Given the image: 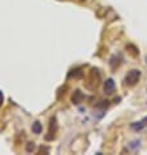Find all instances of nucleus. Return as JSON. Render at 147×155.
I'll list each match as a JSON object with an SVG mask.
<instances>
[{"instance_id":"1","label":"nucleus","mask_w":147,"mask_h":155,"mask_svg":"<svg viewBox=\"0 0 147 155\" xmlns=\"http://www.w3.org/2000/svg\"><path fill=\"white\" fill-rule=\"evenodd\" d=\"M141 78V71L138 69H132L126 73V76H125L124 78V84L126 86H134L138 81Z\"/></svg>"},{"instance_id":"2","label":"nucleus","mask_w":147,"mask_h":155,"mask_svg":"<svg viewBox=\"0 0 147 155\" xmlns=\"http://www.w3.org/2000/svg\"><path fill=\"white\" fill-rule=\"evenodd\" d=\"M145 127H147V116H146V117H143L142 120H139V121L130 124V128L133 129V130H136V132L142 130Z\"/></svg>"},{"instance_id":"3","label":"nucleus","mask_w":147,"mask_h":155,"mask_svg":"<svg viewBox=\"0 0 147 155\" xmlns=\"http://www.w3.org/2000/svg\"><path fill=\"white\" fill-rule=\"evenodd\" d=\"M103 89H104V93L106 94H112L115 91V81L112 80V78H108L106 80V82H104V86H103Z\"/></svg>"},{"instance_id":"4","label":"nucleus","mask_w":147,"mask_h":155,"mask_svg":"<svg viewBox=\"0 0 147 155\" xmlns=\"http://www.w3.org/2000/svg\"><path fill=\"white\" fill-rule=\"evenodd\" d=\"M83 98H85V95L82 94L81 90H76L74 94L72 95V102L74 103V104H80V103L83 101Z\"/></svg>"},{"instance_id":"5","label":"nucleus","mask_w":147,"mask_h":155,"mask_svg":"<svg viewBox=\"0 0 147 155\" xmlns=\"http://www.w3.org/2000/svg\"><path fill=\"white\" fill-rule=\"evenodd\" d=\"M57 130V123H56V117H52L51 119V123H50V140L51 138H54L55 137V132Z\"/></svg>"},{"instance_id":"6","label":"nucleus","mask_w":147,"mask_h":155,"mask_svg":"<svg viewBox=\"0 0 147 155\" xmlns=\"http://www.w3.org/2000/svg\"><path fill=\"white\" fill-rule=\"evenodd\" d=\"M31 129H33V133H35V134H39V133H42V124L39 121H35V123L33 124Z\"/></svg>"},{"instance_id":"7","label":"nucleus","mask_w":147,"mask_h":155,"mask_svg":"<svg viewBox=\"0 0 147 155\" xmlns=\"http://www.w3.org/2000/svg\"><path fill=\"white\" fill-rule=\"evenodd\" d=\"M139 143H141V141H139V140H138V141H133L132 143L129 145V147H130L132 150H134V151H136V150H137L138 147H139Z\"/></svg>"},{"instance_id":"8","label":"nucleus","mask_w":147,"mask_h":155,"mask_svg":"<svg viewBox=\"0 0 147 155\" xmlns=\"http://www.w3.org/2000/svg\"><path fill=\"white\" fill-rule=\"evenodd\" d=\"M28 151L30 153V151H31V150H34V143H31V142H29V145H28Z\"/></svg>"},{"instance_id":"9","label":"nucleus","mask_w":147,"mask_h":155,"mask_svg":"<svg viewBox=\"0 0 147 155\" xmlns=\"http://www.w3.org/2000/svg\"><path fill=\"white\" fill-rule=\"evenodd\" d=\"M146 63H147V56H146Z\"/></svg>"}]
</instances>
